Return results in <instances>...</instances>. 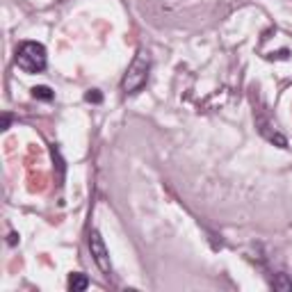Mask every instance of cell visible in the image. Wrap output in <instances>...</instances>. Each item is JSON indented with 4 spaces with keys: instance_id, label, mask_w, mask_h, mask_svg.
Masks as SVG:
<instances>
[{
    "instance_id": "cell-5",
    "label": "cell",
    "mask_w": 292,
    "mask_h": 292,
    "mask_svg": "<svg viewBox=\"0 0 292 292\" xmlns=\"http://www.w3.org/2000/svg\"><path fill=\"white\" fill-rule=\"evenodd\" d=\"M258 126H260V133H262L265 137H267L270 142H276L278 146H281V149H285V146H288V142H285V137H283V135H278L276 130H270L272 126H267L265 121H258Z\"/></svg>"
},
{
    "instance_id": "cell-2",
    "label": "cell",
    "mask_w": 292,
    "mask_h": 292,
    "mask_svg": "<svg viewBox=\"0 0 292 292\" xmlns=\"http://www.w3.org/2000/svg\"><path fill=\"white\" fill-rule=\"evenodd\" d=\"M16 67L25 73H41L46 69V48L39 41H23L16 48Z\"/></svg>"
},
{
    "instance_id": "cell-10",
    "label": "cell",
    "mask_w": 292,
    "mask_h": 292,
    "mask_svg": "<svg viewBox=\"0 0 292 292\" xmlns=\"http://www.w3.org/2000/svg\"><path fill=\"white\" fill-rule=\"evenodd\" d=\"M9 244H16V242H18V235H16V233H9Z\"/></svg>"
},
{
    "instance_id": "cell-4",
    "label": "cell",
    "mask_w": 292,
    "mask_h": 292,
    "mask_svg": "<svg viewBox=\"0 0 292 292\" xmlns=\"http://www.w3.org/2000/svg\"><path fill=\"white\" fill-rule=\"evenodd\" d=\"M87 285H89V278H87V274L75 272V274H71V276H69V290L83 292V290H87Z\"/></svg>"
},
{
    "instance_id": "cell-1",
    "label": "cell",
    "mask_w": 292,
    "mask_h": 292,
    "mask_svg": "<svg viewBox=\"0 0 292 292\" xmlns=\"http://www.w3.org/2000/svg\"><path fill=\"white\" fill-rule=\"evenodd\" d=\"M149 73H151V55H149V51L139 48L137 55L133 57V62H130L126 75H123V83H121L123 94H126V96L137 94L144 85L149 83Z\"/></svg>"
},
{
    "instance_id": "cell-3",
    "label": "cell",
    "mask_w": 292,
    "mask_h": 292,
    "mask_svg": "<svg viewBox=\"0 0 292 292\" xmlns=\"http://www.w3.org/2000/svg\"><path fill=\"white\" fill-rule=\"evenodd\" d=\"M89 251H91V256H94V262L98 265V270L103 272L107 278L112 276V260H110V251H107V247H105V242H103V238H101V233H98V231L89 233Z\"/></svg>"
},
{
    "instance_id": "cell-9",
    "label": "cell",
    "mask_w": 292,
    "mask_h": 292,
    "mask_svg": "<svg viewBox=\"0 0 292 292\" xmlns=\"http://www.w3.org/2000/svg\"><path fill=\"white\" fill-rule=\"evenodd\" d=\"M9 123H12V117H9V114H5V117H2V130H7Z\"/></svg>"
},
{
    "instance_id": "cell-7",
    "label": "cell",
    "mask_w": 292,
    "mask_h": 292,
    "mask_svg": "<svg viewBox=\"0 0 292 292\" xmlns=\"http://www.w3.org/2000/svg\"><path fill=\"white\" fill-rule=\"evenodd\" d=\"M32 96H34V98H41V101H52V98H55V94H52L51 87H46V85H39V87H34V89H32Z\"/></svg>"
},
{
    "instance_id": "cell-8",
    "label": "cell",
    "mask_w": 292,
    "mask_h": 292,
    "mask_svg": "<svg viewBox=\"0 0 292 292\" xmlns=\"http://www.w3.org/2000/svg\"><path fill=\"white\" fill-rule=\"evenodd\" d=\"M85 98H87L89 103H101V101H103V94H101L98 89H91V91H87V94H85Z\"/></svg>"
},
{
    "instance_id": "cell-6",
    "label": "cell",
    "mask_w": 292,
    "mask_h": 292,
    "mask_svg": "<svg viewBox=\"0 0 292 292\" xmlns=\"http://www.w3.org/2000/svg\"><path fill=\"white\" fill-rule=\"evenodd\" d=\"M272 285H274V290H281V292L292 290V281L288 278V274H276V276L272 278Z\"/></svg>"
}]
</instances>
